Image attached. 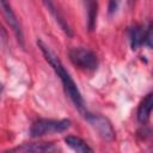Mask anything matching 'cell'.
I'll use <instances>...</instances> for the list:
<instances>
[{
    "label": "cell",
    "mask_w": 153,
    "mask_h": 153,
    "mask_svg": "<svg viewBox=\"0 0 153 153\" xmlns=\"http://www.w3.org/2000/svg\"><path fill=\"white\" fill-rule=\"evenodd\" d=\"M85 120L88 122V124L97 131V134L106 140V141H111L115 137V130L111 126V123L109 122L108 118L103 117L102 115H97V114H91V112H86L84 115Z\"/></svg>",
    "instance_id": "4"
},
{
    "label": "cell",
    "mask_w": 153,
    "mask_h": 153,
    "mask_svg": "<svg viewBox=\"0 0 153 153\" xmlns=\"http://www.w3.org/2000/svg\"><path fill=\"white\" fill-rule=\"evenodd\" d=\"M65 142L68 147H71L75 152H92V148L80 137L68 135L65 137Z\"/></svg>",
    "instance_id": "9"
},
{
    "label": "cell",
    "mask_w": 153,
    "mask_h": 153,
    "mask_svg": "<svg viewBox=\"0 0 153 153\" xmlns=\"http://www.w3.org/2000/svg\"><path fill=\"white\" fill-rule=\"evenodd\" d=\"M120 5H121V0H109V5H108L109 14H115L117 12Z\"/></svg>",
    "instance_id": "12"
},
{
    "label": "cell",
    "mask_w": 153,
    "mask_h": 153,
    "mask_svg": "<svg viewBox=\"0 0 153 153\" xmlns=\"http://www.w3.org/2000/svg\"><path fill=\"white\" fill-rule=\"evenodd\" d=\"M12 151L16 152H54L57 147L54 143H24Z\"/></svg>",
    "instance_id": "7"
},
{
    "label": "cell",
    "mask_w": 153,
    "mask_h": 153,
    "mask_svg": "<svg viewBox=\"0 0 153 153\" xmlns=\"http://www.w3.org/2000/svg\"><path fill=\"white\" fill-rule=\"evenodd\" d=\"M37 45L38 48L41 49L42 54L44 55L45 60L48 61V63L51 66V68L54 69V72L56 73V75L60 78L62 85H63V88L65 91L67 92L68 97L71 98V100L73 102V104L75 105V108L82 114V116L87 112V109H86V105H85V102L82 99V96L76 86V84L74 82L73 78L71 76V74L67 72V69L65 68V66L62 65L61 60L55 55V53L41 39L37 41Z\"/></svg>",
    "instance_id": "1"
},
{
    "label": "cell",
    "mask_w": 153,
    "mask_h": 153,
    "mask_svg": "<svg viewBox=\"0 0 153 153\" xmlns=\"http://www.w3.org/2000/svg\"><path fill=\"white\" fill-rule=\"evenodd\" d=\"M72 122L67 118L62 120H51V118H41L33 122L30 128V135L32 137H39L48 134L62 133L71 127Z\"/></svg>",
    "instance_id": "2"
},
{
    "label": "cell",
    "mask_w": 153,
    "mask_h": 153,
    "mask_svg": "<svg viewBox=\"0 0 153 153\" xmlns=\"http://www.w3.org/2000/svg\"><path fill=\"white\" fill-rule=\"evenodd\" d=\"M152 108H153V96H152V93H148L142 99V102L140 103L139 109H137V120L140 123H146L149 120Z\"/></svg>",
    "instance_id": "6"
},
{
    "label": "cell",
    "mask_w": 153,
    "mask_h": 153,
    "mask_svg": "<svg viewBox=\"0 0 153 153\" xmlns=\"http://www.w3.org/2000/svg\"><path fill=\"white\" fill-rule=\"evenodd\" d=\"M43 1H44L45 6L48 7V10L50 11V13L55 17L56 22L61 25V27L63 29V31H65V32H67L68 35H72V33H71V30H69V27H68V25L66 24V22L63 20V18H62V17H61V14L59 13V11L56 10V7H55V5L53 4V1H51V0H43Z\"/></svg>",
    "instance_id": "11"
},
{
    "label": "cell",
    "mask_w": 153,
    "mask_h": 153,
    "mask_svg": "<svg viewBox=\"0 0 153 153\" xmlns=\"http://www.w3.org/2000/svg\"><path fill=\"white\" fill-rule=\"evenodd\" d=\"M1 90H2V85L0 84V92H1Z\"/></svg>",
    "instance_id": "15"
},
{
    "label": "cell",
    "mask_w": 153,
    "mask_h": 153,
    "mask_svg": "<svg viewBox=\"0 0 153 153\" xmlns=\"http://www.w3.org/2000/svg\"><path fill=\"white\" fill-rule=\"evenodd\" d=\"M68 56L72 63L82 71L92 72L97 69V66H98L97 55L87 48L74 47L69 50Z\"/></svg>",
    "instance_id": "3"
},
{
    "label": "cell",
    "mask_w": 153,
    "mask_h": 153,
    "mask_svg": "<svg viewBox=\"0 0 153 153\" xmlns=\"http://www.w3.org/2000/svg\"><path fill=\"white\" fill-rule=\"evenodd\" d=\"M86 6V13H87V27L90 31H92L96 27V20H97V1L96 0H84Z\"/></svg>",
    "instance_id": "10"
},
{
    "label": "cell",
    "mask_w": 153,
    "mask_h": 153,
    "mask_svg": "<svg viewBox=\"0 0 153 153\" xmlns=\"http://www.w3.org/2000/svg\"><path fill=\"white\" fill-rule=\"evenodd\" d=\"M143 44H146L147 47H152V24L148 25V27L146 29V32H145V41H143Z\"/></svg>",
    "instance_id": "13"
},
{
    "label": "cell",
    "mask_w": 153,
    "mask_h": 153,
    "mask_svg": "<svg viewBox=\"0 0 153 153\" xmlns=\"http://www.w3.org/2000/svg\"><path fill=\"white\" fill-rule=\"evenodd\" d=\"M0 11L4 16V19L6 20V23L8 24V26L12 29L13 33L16 35L18 42L23 45L24 44V35H23V30L22 26L19 24V20L11 6L10 0H0Z\"/></svg>",
    "instance_id": "5"
},
{
    "label": "cell",
    "mask_w": 153,
    "mask_h": 153,
    "mask_svg": "<svg viewBox=\"0 0 153 153\" xmlns=\"http://www.w3.org/2000/svg\"><path fill=\"white\" fill-rule=\"evenodd\" d=\"M134 1H135V0H128V2H129V5H131V4L134 2Z\"/></svg>",
    "instance_id": "14"
},
{
    "label": "cell",
    "mask_w": 153,
    "mask_h": 153,
    "mask_svg": "<svg viewBox=\"0 0 153 153\" xmlns=\"http://www.w3.org/2000/svg\"><path fill=\"white\" fill-rule=\"evenodd\" d=\"M145 32L146 30L143 29V26L140 25H135L133 27H130L129 30V38H130V45L131 49H137L140 45L143 44L145 41Z\"/></svg>",
    "instance_id": "8"
}]
</instances>
